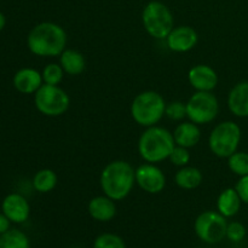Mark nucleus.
<instances>
[{
    "mask_svg": "<svg viewBox=\"0 0 248 248\" xmlns=\"http://www.w3.org/2000/svg\"><path fill=\"white\" fill-rule=\"evenodd\" d=\"M64 28L55 22H41L28 34L27 45L33 55L39 57H57L67 46Z\"/></svg>",
    "mask_w": 248,
    "mask_h": 248,
    "instance_id": "nucleus-1",
    "label": "nucleus"
},
{
    "mask_svg": "<svg viewBox=\"0 0 248 248\" xmlns=\"http://www.w3.org/2000/svg\"><path fill=\"white\" fill-rule=\"evenodd\" d=\"M99 184L104 195L121 201L127 198L136 184V170L125 160H114L101 172Z\"/></svg>",
    "mask_w": 248,
    "mask_h": 248,
    "instance_id": "nucleus-2",
    "label": "nucleus"
},
{
    "mask_svg": "<svg viewBox=\"0 0 248 248\" xmlns=\"http://www.w3.org/2000/svg\"><path fill=\"white\" fill-rule=\"evenodd\" d=\"M174 147L176 142L173 133L157 125L147 127L138 140L140 156L149 164H159L164 160H169Z\"/></svg>",
    "mask_w": 248,
    "mask_h": 248,
    "instance_id": "nucleus-3",
    "label": "nucleus"
},
{
    "mask_svg": "<svg viewBox=\"0 0 248 248\" xmlns=\"http://www.w3.org/2000/svg\"><path fill=\"white\" fill-rule=\"evenodd\" d=\"M166 101L156 91H143L131 103L130 113L136 124L142 127L157 125L165 116Z\"/></svg>",
    "mask_w": 248,
    "mask_h": 248,
    "instance_id": "nucleus-4",
    "label": "nucleus"
},
{
    "mask_svg": "<svg viewBox=\"0 0 248 248\" xmlns=\"http://www.w3.org/2000/svg\"><path fill=\"white\" fill-rule=\"evenodd\" d=\"M142 23L145 31L157 40H166L174 28V18L171 10L157 0H153L145 5L142 12Z\"/></svg>",
    "mask_w": 248,
    "mask_h": 248,
    "instance_id": "nucleus-5",
    "label": "nucleus"
},
{
    "mask_svg": "<svg viewBox=\"0 0 248 248\" xmlns=\"http://www.w3.org/2000/svg\"><path fill=\"white\" fill-rule=\"evenodd\" d=\"M241 128L234 121L218 124L208 137V148L213 155L220 159H228L239 149L241 142Z\"/></svg>",
    "mask_w": 248,
    "mask_h": 248,
    "instance_id": "nucleus-6",
    "label": "nucleus"
},
{
    "mask_svg": "<svg viewBox=\"0 0 248 248\" xmlns=\"http://www.w3.org/2000/svg\"><path fill=\"white\" fill-rule=\"evenodd\" d=\"M34 103L43 115L50 118L62 116L70 107V97L60 86L44 84L34 93Z\"/></svg>",
    "mask_w": 248,
    "mask_h": 248,
    "instance_id": "nucleus-7",
    "label": "nucleus"
},
{
    "mask_svg": "<svg viewBox=\"0 0 248 248\" xmlns=\"http://www.w3.org/2000/svg\"><path fill=\"white\" fill-rule=\"evenodd\" d=\"M186 104V118L199 126L215 121L219 113V102L212 92L196 91Z\"/></svg>",
    "mask_w": 248,
    "mask_h": 248,
    "instance_id": "nucleus-8",
    "label": "nucleus"
},
{
    "mask_svg": "<svg viewBox=\"0 0 248 248\" xmlns=\"http://www.w3.org/2000/svg\"><path fill=\"white\" fill-rule=\"evenodd\" d=\"M227 218L216 211H205L196 217L194 230L205 244L215 245L227 237Z\"/></svg>",
    "mask_w": 248,
    "mask_h": 248,
    "instance_id": "nucleus-9",
    "label": "nucleus"
},
{
    "mask_svg": "<svg viewBox=\"0 0 248 248\" xmlns=\"http://www.w3.org/2000/svg\"><path fill=\"white\" fill-rule=\"evenodd\" d=\"M136 184L148 194H160L166 186V176L156 164L140 165L136 169Z\"/></svg>",
    "mask_w": 248,
    "mask_h": 248,
    "instance_id": "nucleus-10",
    "label": "nucleus"
},
{
    "mask_svg": "<svg viewBox=\"0 0 248 248\" xmlns=\"http://www.w3.org/2000/svg\"><path fill=\"white\" fill-rule=\"evenodd\" d=\"M199 41V35L193 27H174L166 38L167 47L177 53H186L193 50Z\"/></svg>",
    "mask_w": 248,
    "mask_h": 248,
    "instance_id": "nucleus-11",
    "label": "nucleus"
},
{
    "mask_svg": "<svg viewBox=\"0 0 248 248\" xmlns=\"http://www.w3.org/2000/svg\"><path fill=\"white\" fill-rule=\"evenodd\" d=\"M188 81L195 91L212 92L217 87L218 74L207 64H196L189 70Z\"/></svg>",
    "mask_w": 248,
    "mask_h": 248,
    "instance_id": "nucleus-12",
    "label": "nucleus"
},
{
    "mask_svg": "<svg viewBox=\"0 0 248 248\" xmlns=\"http://www.w3.org/2000/svg\"><path fill=\"white\" fill-rule=\"evenodd\" d=\"M2 213L14 223H24L29 218L31 206L21 194H9L2 201Z\"/></svg>",
    "mask_w": 248,
    "mask_h": 248,
    "instance_id": "nucleus-13",
    "label": "nucleus"
},
{
    "mask_svg": "<svg viewBox=\"0 0 248 248\" xmlns=\"http://www.w3.org/2000/svg\"><path fill=\"white\" fill-rule=\"evenodd\" d=\"M43 85V75L34 68H22L14 77L15 89L24 94L35 93Z\"/></svg>",
    "mask_w": 248,
    "mask_h": 248,
    "instance_id": "nucleus-14",
    "label": "nucleus"
},
{
    "mask_svg": "<svg viewBox=\"0 0 248 248\" xmlns=\"http://www.w3.org/2000/svg\"><path fill=\"white\" fill-rule=\"evenodd\" d=\"M228 108L237 118H248V81L235 85L228 94Z\"/></svg>",
    "mask_w": 248,
    "mask_h": 248,
    "instance_id": "nucleus-15",
    "label": "nucleus"
},
{
    "mask_svg": "<svg viewBox=\"0 0 248 248\" xmlns=\"http://www.w3.org/2000/svg\"><path fill=\"white\" fill-rule=\"evenodd\" d=\"M89 215L97 222H110L116 216V205L113 199L107 195L96 196L91 199L87 206Z\"/></svg>",
    "mask_w": 248,
    "mask_h": 248,
    "instance_id": "nucleus-16",
    "label": "nucleus"
},
{
    "mask_svg": "<svg viewBox=\"0 0 248 248\" xmlns=\"http://www.w3.org/2000/svg\"><path fill=\"white\" fill-rule=\"evenodd\" d=\"M173 138L176 145L184 148H193L198 145L201 140V130L198 124L193 121H183L173 131Z\"/></svg>",
    "mask_w": 248,
    "mask_h": 248,
    "instance_id": "nucleus-17",
    "label": "nucleus"
},
{
    "mask_svg": "<svg viewBox=\"0 0 248 248\" xmlns=\"http://www.w3.org/2000/svg\"><path fill=\"white\" fill-rule=\"evenodd\" d=\"M242 200L235 188H227L217 199V211L225 218H232L239 213Z\"/></svg>",
    "mask_w": 248,
    "mask_h": 248,
    "instance_id": "nucleus-18",
    "label": "nucleus"
},
{
    "mask_svg": "<svg viewBox=\"0 0 248 248\" xmlns=\"http://www.w3.org/2000/svg\"><path fill=\"white\" fill-rule=\"evenodd\" d=\"M60 64L62 65L65 74L80 75L86 69V60L80 51L74 48H65L60 55Z\"/></svg>",
    "mask_w": 248,
    "mask_h": 248,
    "instance_id": "nucleus-19",
    "label": "nucleus"
},
{
    "mask_svg": "<svg viewBox=\"0 0 248 248\" xmlns=\"http://www.w3.org/2000/svg\"><path fill=\"white\" fill-rule=\"evenodd\" d=\"M203 181L202 172L194 166L179 167L178 171L174 176V182L177 186L184 190H194L199 188Z\"/></svg>",
    "mask_w": 248,
    "mask_h": 248,
    "instance_id": "nucleus-20",
    "label": "nucleus"
},
{
    "mask_svg": "<svg viewBox=\"0 0 248 248\" xmlns=\"http://www.w3.org/2000/svg\"><path fill=\"white\" fill-rule=\"evenodd\" d=\"M58 177L53 170L43 169L35 173L33 178V186L38 193L47 194L57 186Z\"/></svg>",
    "mask_w": 248,
    "mask_h": 248,
    "instance_id": "nucleus-21",
    "label": "nucleus"
},
{
    "mask_svg": "<svg viewBox=\"0 0 248 248\" xmlns=\"http://www.w3.org/2000/svg\"><path fill=\"white\" fill-rule=\"evenodd\" d=\"M0 248H31V242L23 232L11 229L0 235Z\"/></svg>",
    "mask_w": 248,
    "mask_h": 248,
    "instance_id": "nucleus-22",
    "label": "nucleus"
},
{
    "mask_svg": "<svg viewBox=\"0 0 248 248\" xmlns=\"http://www.w3.org/2000/svg\"><path fill=\"white\" fill-rule=\"evenodd\" d=\"M228 167L234 174L244 177L248 174V153L236 152L228 157Z\"/></svg>",
    "mask_w": 248,
    "mask_h": 248,
    "instance_id": "nucleus-23",
    "label": "nucleus"
},
{
    "mask_svg": "<svg viewBox=\"0 0 248 248\" xmlns=\"http://www.w3.org/2000/svg\"><path fill=\"white\" fill-rule=\"evenodd\" d=\"M64 74V70H63L62 65L60 63H50L41 72L44 84L55 85V86H57V85L62 82Z\"/></svg>",
    "mask_w": 248,
    "mask_h": 248,
    "instance_id": "nucleus-24",
    "label": "nucleus"
},
{
    "mask_svg": "<svg viewBox=\"0 0 248 248\" xmlns=\"http://www.w3.org/2000/svg\"><path fill=\"white\" fill-rule=\"evenodd\" d=\"M93 248H126L123 237L113 232L98 235L93 242Z\"/></svg>",
    "mask_w": 248,
    "mask_h": 248,
    "instance_id": "nucleus-25",
    "label": "nucleus"
},
{
    "mask_svg": "<svg viewBox=\"0 0 248 248\" xmlns=\"http://www.w3.org/2000/svg\"><path fill=\"white\" fill-rule=\"evenodd\" d=\"M190 159L191 155L189 153L188 148L181 147V145H176L169 156L170 162L177 167L188 166L189 162H190Z\"/></svg>",
    "mask_w": 248,
    "mask_h": 248,
    "instance_id": "nucleus-26",
    "label": "nucleus"
},
{
    "mask_svg": "<svg viewBox=\"0 0 248 248\" xmlns=\"http://www.w3.org/2000/svg\"><path fill=\"white\" fill-rule=\"evenodd\" d=\"M165 116L173 121H182L186 118V104L181 101H173L166 104Z\"/></svg>",
    "mask_w": 248,
    "mask_h": 248,
    "instance_id": "nucleus-27",
    "label": "nucleus"
},
{
    "mask_svg": "<svg viewBox=\"0 0 248 248\" xmlns=\"http://www.w3.org/2000/svg\"><path fill=\"white\" fill-rule=\"evenodd\" d=\"M246 236V228L240 222L228 223L227 237L232 242H240Z\"/></svg>",
    "mask_w": 248,
    "mask_h": 248,
    "instance_id": "nucleus-28",
    "label": "nucleus"
},
{
    "mask_svg": "<svg viewBox=\"0 0 248 248\" xmlns=\"http://www.w3.org/2000/svg\"><path fill=\"white\" fill-rule=\"evenodd\" d=\"M235 189L239 193L240 198H241L242 202L247 203L248 205V174L247 176L240 177L239 182L235 186Z\"/></svg>",
    "mask_w": 248,
    "mask_h": 248,
    "instance_id": "nucleus-29",
    "label": "nucleus"
},
{
    "mask_svg": "<svg viewBox=\"0 0 248 248\" xmlns=\"http://www.w3.org/2000/svg\"><path fill=\"white\" fill-rule=\"evenodd\" d=\"M10 222L11 220L4 213H0V235L6 232L7 230H10Z\"/></svg>",
    "mask_w": 248,
    "mask_h": 248,
    "instance_id": "nucleus-30",
    "label": "nucleus"
},
{
    "mask_svg": "<svg viewBox=\"0 0 248 248\" xmlns=\"http://www.w3.org/2000/svg\"><path fill=\"white\" fill-rule=\"evenodd\" d=\"M5 24H6V18H5L4 14H1V12H0V31H2V29H4Z\"/></svg>",
    "mask_w": 248,
    "mask_h": 248,
    "instance_id": "nucleus-31",
    "label": "nucleus"
}]
</instances>
